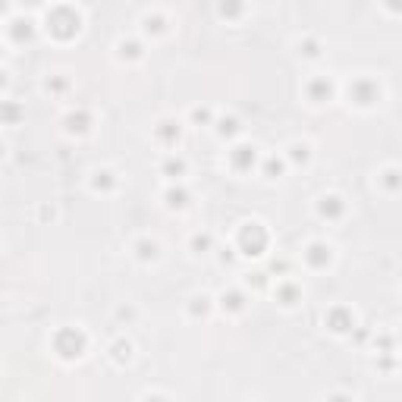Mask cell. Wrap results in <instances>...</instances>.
<instances>
[{
    "instance_id": "1",
    "label": "cell",
    "mask_w": 402,
    "mask_h": 402,
    "mask_svg": "<svg viewBox=\"0 0 402 402\" xmlns=\"http://www.w3.org/2000/svg\"><path fill=\"white\" fill-rule=\"evenodd\" d=\"M138 248H142V258H148V255L154 258V251H157V248H154V242H151V245H148V242H142V245H138Z\"/></svg>"
},
{
    "instance_id": "2",
    "label": "cell",
    "mask_w": 402,
    "mask_h": 402,
    "mask_svg": "<svg viewBox=\"0 0 402 402\" xmlns=\"http://www.w3.org/2000/svg\"><path fill=\"white\" fill-rule=\"evenodd\" d=\"M148 402H151V399H148Z\"/></svg>"
}]
</instances>
